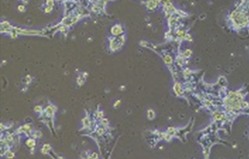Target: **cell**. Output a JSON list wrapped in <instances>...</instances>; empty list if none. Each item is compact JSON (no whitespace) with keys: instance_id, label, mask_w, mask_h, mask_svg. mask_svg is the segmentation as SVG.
Wrapping results in <instances>:
<instances>
[{"instance_id":"obj_1","label":"cell","mask_w":249,"mask_h":159,"mask_svg":"<svg viewBox=\"0 0 249 159\" xmlns=\"http://www.w3.org/2000/svg\"><path fill=\"white\" fill-rule=\"evenodd\" d=\"M25 145L28 147V148L32 150L36 145V142L34 139H28L25 142Z\"/></svg>"},{"instance_id":"obj_2","label":"cell","mask_w":249,"mask_h":159,"mask_svg":"<svg viewBox=\"0 0 249 159\" xmlns=\"http://www.w3.org/2000/svg\"><path fill=\"white\" fill-rule=\"evenodd\" d=\"M51 149V147L49 144H44V145L43 147L42 148V153L44 154L48 153L49 151H50Z\"/></svg>"},{"instance_id":"obj_3","label":"cell","mask_w":249,"mask_h":159,"mask_svg":"<svg viewBox=\"0 0 249 159\" xmlns=\"http://www.w3.org/2000/svg\"><path fill=\"white\" fill-rule=\"evenodd\" d=\"M5 157H6L7 159H13L15 157V154L13 153V152L11 151H8L7 153H5Z\"/></svg>"}]
</instances>
